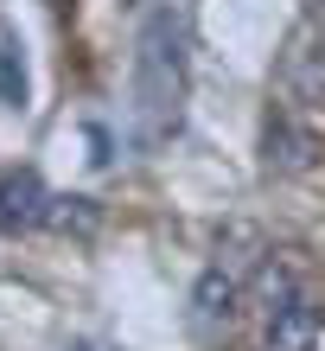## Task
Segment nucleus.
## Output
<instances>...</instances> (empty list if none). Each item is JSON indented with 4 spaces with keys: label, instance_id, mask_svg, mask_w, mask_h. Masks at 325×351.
I'll use <instances>...</instances> for the list:
<instances>
[{
    "label": "nucleus",
    "instance_id": "obj_6",
    "mask_svg": "<svg viewBox=\"0 0 325 351\" xmlns=\"http://www.w3.org/2000/svg\"><path fill=\"white\" fill-rule=\"evenodd\" d=\"M230 306H236V275L230 268H205L192 287V313L198 326H217V319H230Z\"/></svg>",
    "mask_w": 325,
    "mask_h": 351
},
{
    "label": "nucleus",
    "instance_id": "obj_4",
    "mask_svg": "<svg viewBox=\"0 0 325 351\" xmlns=\"http://www.w3.org/2000/svg\"><path fill=\"white\" fill-rule=\"evenodd\" d=\"M313 332H319V313L307 294H287L268 306V351H307Z\"/></svg>",
    "mask_w": 325,
    "mask_h": 351
},
{
    "label": "nucleus",
    "instance_id": "obj_2",
    "mask_svg": "<svg viewBox=\"0 0 325 351\" xmlns=\"http://www.w3.org/2000/svg\"><path fill=\"white\" fill-rule=\"evenodd\" d=\"M45 179H38L32 167H13V173H0V223L7 230H26V223L45 217Z\"/></svg>",
    "mask_w": 325,
    "mask_h": 351
},
{
    "label": "nucleus",
    "instance_id": "obj_3",
    "mask_svg": "<svg viewBox=\"0 0 325 351\" xmlns=\"http://www.w3.org/2000/svg\"><path fill=\"white\" fill-rule=\"evenodd\" d=\"M319 154V141L307 128H294L287 115H268V128H261V160H268V173H307Z\"/></svg>",
    "mask_w": 325,
    "mask_h": 351
},
{
    "label": "nucleus",
    "instance_id": "obj_1",
    "mask_svg": "<svg viewBox=\"0 0 325 351\" xmlns=\"http://www.w3.org/2000/svg\"><path fill=\"white\" fill-rule=\"evenodd\" d=\"M179 115H185V19L159 7L134 45V141L140 147L172 141Z\"/></svg>",
    "mask_w": 325,
    "mask_h": 351
},
{
    "label": "nucleus",
    "instance_id": "obj_8",
    "mask_svg": "<svg viewBox=\"0 0 325 351\" xmlns=\"http://www.w3.org/2000/svg\"><path fill=\"white\" fill-rule=\"evenodd\" d=\"M0 102H26V64H19V51H13V38H0Z\"/></svg>",
    "mask_w": 325,
    "mask_h": 351
},
{
    "label": "nucleus",
    "instance_id": "obj_5",
    "mask_svg": "<svg viewBox=\"0 0 325 351\" xmlns=\"http://www.w3.org/2000/svg\"><path fill=\"white\" fill-rule=\"evenodd\" d=\"M287 90L294 96H307V102H319L325 96V38H313V32H300L294 38V51H287Z\"/></svg>",
    "mask_w": 325,
    "mask_h": 351
},
{
    "label": "nucleus",
    "instance_id": "obj_9",
    "mask_svg": "<svg viewBox=\"0 0 325 351\" xmlns=\"http://www.w3.org/2000/svg\"><path fill=\"white\" fill-rule=\"evenodd\" d=\"M70 351H96V345H70Z\"/></svg>",
    "mask_w": 325,
    "mask_h": 351
},
{
    "label": "nucleus",
    "instance_id": "obj_7",
    "mask_svg": "<svg viewBox=\"0 0 325 351\" xmlns=\"http://www.w3.org/2000/svg\"><path fill=\"white\" fill-rule=\"evenodd\" d=\"M96 217H103V211H96V198H70V192H57V198H45V217H38V223H51V230H77V237H90L96 230Z\"/></svg>",
    "mask_w": 325,
    "mask_h": 351
}]
</instances>
